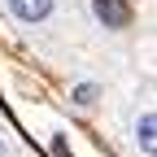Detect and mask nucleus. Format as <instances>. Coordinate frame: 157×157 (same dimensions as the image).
<instances>
[{
	"instance_id": "f257e3e1",
	"label": "nucleus",
	"mask_w": 157,
	"mask_h": 157,
	"mask_svg": "<svg viewBox=\"0 0 157 157\" xmlns=\"http://www.w3.org/2000/svg\"><path fill=\"white\" fill-rule=\"evenodd\" d=\"M127 148L135 153V157H157V113H153V105L144 101V105H135L131 109V118H127Z\"/></svg>"
},
{
	"instance_id": "39448f33",
	"label": "nucleus",
	"mask_w": 157,
	"mask_h": 157,
	"mask_svg": "<svg viewBox=\"0 0 157 157\" xmlns=\"http://www.w3.org/2000/svg\"><path fill=\"white\" fill-rule=\"evenodd\" d=\"M0 157H17V144H13V135L0 127Z\"/></svg>"
},
{
	"instance_id": "7ed1b4c3",
	"label": "nucleus",
	"mask_w": 157,
	"mask_h": 157,
	"mask_svg": "<svg viewBox=\"0 0 157 157\" xmlns=\"http://www.w3.org/2000/svg\"><path fill=\"white\" fill-rule=\"evenodd\" d=\"M92 17L105 31H122V26H131V5L127 0H92Z\"/></svg>"
},
{
	"instance_id": "20e7f679",
	"label": "nucleus",
	"mask_w": 157,
	"mask_h": 157,
	"mask_svg": "<svg viewBox=\"0 0 157 157\" xmlns=\"http://www.w3.org/2000/svg\"><path fill=\"white\" fill-rule=\"evenodd\" d=\"M70 101H74L78 109H96V105L105 101V87H101V83H74V87H70Z\"/></svg>"
},
{
	"instance_id": "f03ea898",
	"label": "nucleus",
	"mask_w": 157,
	"mask_h": 157,
	"mask_svg": "<svg viewBox=\"0 0 157 157\" xmlns=\"http://www.w3.org/2000/svg\"><path fill=\"white\" fill-rule=\"evenodd\" d=\"M5 13L13 17L17 26H48L57 17V0H5Z\"/></svg>"
}]
</instances>
